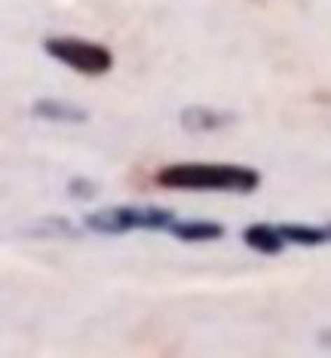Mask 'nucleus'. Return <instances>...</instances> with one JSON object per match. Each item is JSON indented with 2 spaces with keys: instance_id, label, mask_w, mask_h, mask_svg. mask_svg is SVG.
I'll return each mask as SVG.
<instances>
[{
  "instance_id": "nucleus-1",
  "label": "nucleus",
  "mask_w": 331,
  "mask_h": 358,
  "mask_svg": "<svg viewBox=\"0 0 331 358\" xmlns=\"http://www.w3.org/2000/svg\"><path fill=\"white\" fill-rule=\"evenodd\" d=\"M153 184L184 193H255L261 172L239 162H172L157 169Z\"/></svg>"
},
{
  "instance_id": "nucleus-3",
  "label": "nucleus",
  "mask_w": 331,
  "mask_h": 358,
  "mask_svg": "<svg viewBox=\"0 0 331 358\" xmlns=\"http://www.w3.org/2000/svg\"><path fill=\"white\" fill-rule=\"evenodd\" d=\"M43 52L52 62L71 68L80 77H104L114 68V52L99 40L77 34H50L43 37Z\"/></svg>"
},
{
  "instance_id": "nucleus-6",
  "label": "nucleus",
  "mask_w": 331,
  "mask_h": 358,
  "mask_svg": "<svg viewBox=\"0 0 331 358\" xmlns=\"http://www.w3.org/2000/svg\"><path fill=\"white\" fill-rule=\"evenodd\" d=\"M169 236L178 242H193V245H199V242H218L227 236V227L218 224V221H181V217H175L172 227H169Z\"/></svg>"
},
{
  "instance_id": "nucleus-5",
  "label": "nucleus",
  "mask_w": 331,
  "mask_h": 358,
  "mask_svg": "<svg viewBox=\"0 0 331 358\" xmlns=\"http://www.w3.org/2000/svg\"><path fill=\"white\" fill-rule=\"evenodd\" d=\"M31 113L37 120H46V123H86L90 120V110L80 108L74 101H62V99H37L31 104Z\"/></svg>"
},
{
  "instance_id": "nucleus-2",
  "label": "nucleus",
  "mask_w": 331,
  "mask_h": 358,
  "mask_svg": "<svg viewBox=\"0 0 331 358\" xmlns=\"http://www.w3.org/2000/svg\"><path fill=\"white\" fill-rule=\"evenodd\" d=\"M172 221L175 211L163 206H108V208H95L92 215L83 217L86 230L99 236H126L135 230L169 233Z\"/></svg>"
},
{
  "instance_id": "nucleus-7",
  "label": "nucleus",
  "mask_w": 331,
  "mask_h": 358,
  "mask_svg": "<svg viewBox=\"0 0 331 358\" xmlns=\"http://www.w3.org/2000/svg\"><path fill=\"white\" fill-rule=\"evenodd\" d=\"M288 245L301 248H322L331 245V221L328 224H279Z\"/></svg>"
},
{
  "instance_id": "nucleus-4",
  "label": "nucleus",
  "mask_w": 331,
  "mask_h": 358,
  "mask_svg": "<svg viewBox=\"0 0 331 358\" xmlns=\"http://www.w3.org/2000/svg\"><path fill=\"white\" fill-rule=\"evenodd\" d=\"M242 242H246V248H252L255 255H264V257H276L286 251V236H282L279 224H248L246 230H242Z\"/></svg>"
},
{
  "instance_id": "nucleus-8",
  "label": "nucleus",
  "mask_w": 331,
  "mask_h": 358,
  "mask_svg": "<svg viewBox=\"0 0 331 358\" xmlns=\"http://www.w3.org/2000/svg\"><path fill=\"white\" fill-rule=\"evenodd\" d=\"M233 123V113L215 110V108H184L181 110V126L188 132H215Z\"/></svg>"
}]
</instances>
